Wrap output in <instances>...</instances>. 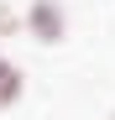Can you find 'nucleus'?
<instances>
[{
	"label": "nucleus",
	"instance_id": "obj_1",
	"mask_svg": "<svg viewBox=\"0 0 115 120\" xmlns=\"http://www.w3.org/2000/svg\"><path fill=\"white\" fill-rule=\"evenodd\" d=\"M26 26H31V37L37 42H63V11H58V0H37V5L26 11Z\"/></svg>",
	"mask_w": 115,
	"mask_h": 120
},
{
	"label": "nucleus",
	"instance_id": "obj_2",
	"mask_svg": "<svg viewBox=\"0 0 115 120\" xmlns=\"http://www.w3.org/2000/svg\"><path fill=\"white\" fill-rule=\"evenodd\" d=\"M16 94H21V73H16L5 57H0V110H5V105H16Z\"/></svg>",
	"mask_w": 115,
	"mask_h": 120
}]
</instances>
